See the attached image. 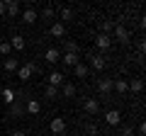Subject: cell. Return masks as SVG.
<instances>
[{
	"mask_svg": "<svg viewBox=\"0 0 146 136\" xmlns=\"http://www.w3.org/2000/svg\"><path fill=\"white\" fill-rule=\"evenodd\" d=\"M95 46L98 49H110L112 46V37H110V34H102V32H98V34H95Z\"/></svg>",
	"mask_w": 146,
	"mask_h": 136,
	"instance_id": "cell-4",
	"label": "cell"
},
{
	"mask_svg": "<svg viewBox=\"0 0 146 136\" xmlns=\"http://www.w3.org/2000/svg\"><path fill=\"white\" fill-rule=\"evenodd\" d=\"M63 53H78V44L71 42V39H66V42H63Z\"/></svg>",
	"mask_w": 146,
	"mask_h": 136,
	"instance_id": "cell-25",
	"label": "cell"
},
{
	"mask_svg": "<svg viewBox=\"0 0 146 136\" xmlns=\"http://www.w3.org/2000/svg\"><path fill=\"white\" fill-rule=\"evenodd\" d=\"M46 80H49V85H51V88H61V85L66 83V75L58 73V71H51V73L46 75Z\"/></svg>",
	"mask_w": 146,
	"mask_h": 136,
	"instance_id": "cell-5",
	"label": "cell"
},
{
	"mask_svg": "<svg viewBox=\"0 0 146 136\" xmlns=\"http://www.w3.org/2000/svg\"><path fill=\"white\" fill-rule=\"evenodd\" d=\"M83 107H85L88 114H98V112H100V102H98L95 97H88V100L83 102Z\"/></svg>",
	"mask_w": 146,
	"mask_h": 136,
	"instance_id": "cell-12",
	"label": "cell"
},
{
	"mask_svg": "<svg viewBox=\"0 0 146 136\" xmlns=\"http://www.w3.org/2000/svg\"><path fill=\"white\" fill-rule=\"evenodd\" d=\"M85 129H88V134H90V136H95V134H98V124H95V121H93V124H88Z\"/></svg>",
	"mask_w": 146,
	"mask_h": 136,
	"instance_id": "cell-31",
	"label": "cell"
},
{
	"mask_svg": "<svg viewBox=\"0 0 146 136\" xmlns=\"http://www.w3.org/2000/svg\"><path fill=\"white\" fill-rule=\"evenodd\" d=\"M10 136H27V134H25V131H12Z\"/></svg>",
	"mask_w": 146,
	"mask_h": 136,
	"instance_id": "cell-33",
	"label": "cell"
},
{
	"mask_svg": "<svg viewBox=\"0 0 146 136\" xmlns=\"http://www.w3.org/2000/svg\"><path fill=\"white\" fill-rule=\"evenodd\" d=\"M15 100H17L15 90H10V88H5V90H3V102H7V105H12Z\"/></svg>",
	"mask_w": 146,
	"mask_h": 136,
	"instance_id": "cell-24",
	"label": "cell"
},
{
	"mask_svg": "<svg viewBox=\"0 0 146 136\" xmlns=\"http://www.w3.org/2000/svg\"><path fill=\"white\" fill-rule=\"evenodd\" d=\"M49 34H51V37H56V39H61L63 34H66V24H61V22H51Z\"/></svg>",
	"mask_w": 146,
	"mask_h": 136,
	"instance_id": "cell-10",
	"label": "cell"
},
{
	"mask_svg": "<svg viewBox=\"0 0 146 136\" xmlns=\"http://www.w3.org/2000/svg\"><path fill=\"white\" fill-rule=\"evenodd\" d=\"M22 114H25V105L15 100V102L10 105V117H15V119H17V117H22Z\"/></svg>",
	"mask_w": 146,
	"mask_h": 136,
	"instance_id": "cell-17",
	"label": "cell"
},
{
	"mask_svg": "<svg viewBox=\"0 0 146 136\" xmlns=\"http://www.w3.org/2000/svg\"><path fill=\"white\" fill-rule=\"evenodd\" d=\"M117 24H119L117 20H102V22H100V32H102V34H110V37H112V29H115Z\"/></svg>",
	"mask_w": 146,
	"mask_h": 136,
	"instance_id": "cell-14",
	"label": "cell"
},
{
	"mask_svg": "<svg viewBox=\"0 0 146 136\" xmlns=\"http://www.w3.org/2000/svg\"><path fill=\"white\" fill-rule=\"evenodd\" d=\"M36 17H39V15H36V12L32 10V7H27V10L22 12V22H27V24H34V22H36Z\"/></svg>",
	"mask_w": 146,
	"mask_h": 136,
	"instance_id": "cell-19",
	"label": "cell"
},
{
	"mask_svg": "<svg viewBox=\"0 0 146 136\" xmlns=\"http://www.w3.org/2000/svg\"><path fill=\"white\" fill-rule=\"evenodd\" d=\"M25 112H29V114H39L42 112V105H39V100H29L25 105Z\"/></svg>",
	"mask_w": 146,
	"mask_h": 136,
	"instance_id": "cell-18",
	"label": "cell"
},
{
	"mask_svg": "<svg viewBox=\"0 0 146 136\" xmlns=\"http://www.w3.org/2000/svg\"><path fill=\"white\" fill-rule=\"evenodd\" d=\"M112 83H115L112 78H100V80H98V90H100V95H110V92H112Z\"/></svg>",
	"mask_w": 146,
	"mask_h": 136,
	"instance_id": "cell-9",
	"label": "cell"
},
{
	"mask_svg": "<svg viewBox=\"0 0 146 136\" xmlns=\"http://www.w3.org/2000/svg\"><path fill=\"white\" fill-rule=\"evenodd\" d=\"M44 95H46L49 100H56V97H58V88H51V85H46V90H44Z\"/></svg>",
	"mask_w": 146,
	"mask_h": 136,
	"instance_id": "cell-28",
	"label": "cell"
},
{
	"mask_svg": "<svg viewBox=\"0 0 146 136\" xmlns=\"http://www.w3.org/2000/svg\"><path fill=\"white\" fill-rule=\"evenodd\" d=\"M3 3H5V15H10V17L20 15V3L17 0H3Z\"/></svg>",
	"mask_w": 146,
	"mask_h": 136,
	"instance_id": "cell-8",
	"label": "cell"
},
{
	"mask_svg": "<svg viewBox=\"0 0 146 136\" xmlns=\"http://www.w3.org/2000/svg\"><path fill=\"white\" fill-rule=\"evenodd\" d=\"M112 88H115V90H117L119 95L129 92V90H127V80H115V83H112Z\"/></svg>",
	"mask_w": 146,
	"mask_h": 136,
	"instance_id": "cell-27",
	"label": "cell"
},
{
	"mask_svg": "<svg viewBox=\"0 0 146 136\" xmlns=\"http://www.w3.org/2000/svg\"><path fill=\"white\" fill-rule=\"evenodd\" d=\"M44 61L51 63V66H54V63H58V61H61V51H58V49H46V53H44Z\"/></svg>",
	"mask_w": 146,
	"mask_h": 136,
	"instance_id": "cell-13",
	"label": "cell"
},
{
	"mask_svg": "<svg viewBox=\"0 0 146 136\" xmlns=\"http://www.w3.org/2000/svg\"><path fill=\"white\" fill-rule=\"evenodd\" d=\"M105 121H107L110 126H119V124H122V114H119V110H110L107 114H105Z\"/></svg>",
	"mask_w": 146,
	"mask_h": 136,
	"instance_id": "cell-7",
	"label": "cell"
},
{
	"mask_svg": "<svg viewBox=\"0 0 146 136\" xmlns=\"http://www.w3.org/2000/svg\"><path fill=\"white\" fill-rule=\"evenodd\" d=\"M58 92H61L63 97H73V95H76V85H73V83H68V80H66V83L61 85V90H58Z\"/></svg>",
	"mask_w": 146,
	"mask_h": 136,
	"instance_id": "cell-20",
	"label": "cell"
},
{
	"mask_svg": "<svg viewBox=\"0 0 146 136\" xmlns=\"http://www.w3.org/2000/svg\"><path fill=\"white\" fill-rule=\"evenodd\" d=\"M61 63L68 66V68H73V66L80 63V58H78V53H61Z\"/></svg>",
	"mask_w": 146,
	"mask_h": 136,
	"instance_id": "cell-11",
	"label": "cell"
},
{
	"mask_svg": "<svg viewBox=\"0 0 146 136\" xmlns=\"http://www.w3.org/2000/svg\"><path fill=\"white\" fill-rule=\"evenodd\" d=\"M58 20H61V24L63 22H71L73 20V10L71 7H61V10H58Z\"/></svg>",
	"mask_w": 146,
	"mask_h": 136,
	"instance_id": "cell-22",
	"label": "cell"
},
{
	"mask_svg": "<svg viewBox=\"0 0 146 136\" xmlns=\"http://www.w3.org/2000/svg\"><path fill=\"white\" fill-rule=\"evenodd\" d=\"M3 68H5L7 73H15L17 68H20L17 66V58H5V61H3Z\"/></svg>",
	"mask_w": 146,
	"mask_h": 136,
	"instance_id": "cell-23",
	"label": "cell"
},
{
	"mask_svg": "<svg viewBox=\"0 0 146 136\" xmlns=\"http://www.w3.org/2000/svg\"><path fill=\"white\" fill-rule=\"evenodd\" d=\"M93 71H105L107 68V61H105V56H100V53H95V56H90V66Z\"/></svg>",
	"mask_w": 146,
	"mask_h": 136,
	"instance_id": "cell-6",
	"label": "cell"
},
{
	"mask_svg": "<svg viewBox=\"0 0 146 136\" xmlns=\"http://www.w3.org/2000/svg\"><path fill=\"white\" fill-rule=\"evenodd\" d=\"M119 134L122 136H134V129H131L129 124H119Z\"/></svg>",
	"mask_w": 146,
	"mask_h": 136,
	"instance_id": "cell-29",
	"label": "cell"
},
{
	"mask_svg": "<svg viewBox=\"0 0 146 136\" xmlns=\"http://www.w3.org/2000/svg\"><path fill=\"white\" fill-rule=\"evenodd\" d=\"M0 17H5V3H0Z\"/></svg>",
	"mask_w": 146,
	"mask_h": 136,
	"instance_id": "cell-32",
	"label": "cell"
},
{
	"mask_svg": "<svg viewBox=\"0 0 146 136\" xmlns=\"http://www.w3.org/2000/svg\"><path fill=\"white\" fill-rule=\"evenodd\" d=\"M34 73H36V66H34V61H29V63H25L22 68H17V78H20V80H29Z\"/></svg>",
	"mask_w": 146,
	"mask_h": 136,
	"instance_id": "cell-2",
	"label": "cell"
},
{
	"mask_svg": "<svg viewBox=\"0 0 146 136\" xmlns=\"http://www.w3.org/2000/svg\"><path fill=\"white\" fill-rule=\"evenodd\" d=\"M88 73H90V68L85 66V63H78V66H73V75H76V78H85Z\"/></svg>",
	"mask_w": 146,
	"mask_h": 136,
	"instance_id": "cell-21",
	"label": "cell"
},
{
	"mask_svg": "<svg viewBox=\"0 0 146 136\" xmlns=\"http://www.w3.org/2000/svg\"><path fill=\"white\" fill-rule=\"evenodd\" d=\"M127 90H131V92L139 95L141 90H144V80H141V78H131L129 83H127Z\"/></svg>",
	"mask_w": 146,
	"mask_h": 136,
	"instance_id": "cell-16",
	"label": "cell"
},
{
	"mask_svg": "<svg viewBox=\"0 0 146 136\" xmlns=\"http://www.w3.org/2000/svg\"><path fill=\"white\" fill-rule=\"evenodd\" d=\"M10 46L15 49V51H25V46H27V42H25V37H22V34H15V37L10 39Z\"/></svg>",
	"mask_w": 146,
	"mask_h": 136,
	"instance_id": "cell-15",
	"label": "cell"
},
{
	"mask_svg": "<svg viewBox=\"0 0 146 136\" xmlns=\"http://www.w3.org/2000/svg\"><path fill=\"white\" fill-rule=\"evenodd\" d=\"M10 51H12L10 42H0V53H3V56H10Z\"/></svg>",
	"mask_w": 146,
	"mask_h": 136,
	"instance_id": "cell-30",
	"label": "cell"
},
{
	"mask_svg": "<svg viewBox=\"0 0 146 136\" xmlns=\"http://www.w3.org/2000/svg\"><path fill=\"white\" fill-rule=\"evenodd\" d=\"M112 39H117V42H119V44H127V42H129V39H131V32L127 29L124 24H117L115 29H112Z\"/></svg>",
	"mask_w": 146,
	"mask_h": 136,
	"instance_id": "cell-1",
	"label": "cell"
},
{
	"mask_svg": "<svg viewBox=\"0 0 146 136\" xmlns=\"http://www.w3.org/2000/svg\"><path fill=\"white\" fill-rule=\"evenodd\" d=\"M42 17H44V20H56V10H54L51 5H46L42 10Z\"/></svg>",
	"mask_w": 146,
	"mask_h": 136,
	"instance_id": "cell-26",
	"label": "cell"
},
{
	"mask_svg": "<svg viewBox=\"0 0 146 136\" xmlns=\"http://www.w3.org/2000/svg\"><path fill=\"white\" fill-rule=\"evenodd\" d=\"M49 129H51V134H63V131H66V119H63V117H54L51 121H49Z\"/></svg>",
	"mask_w": 146,
	"mask_h": 136,
	"instance_id": "cell-3",
	"label": "cell"
}]
</instances>
